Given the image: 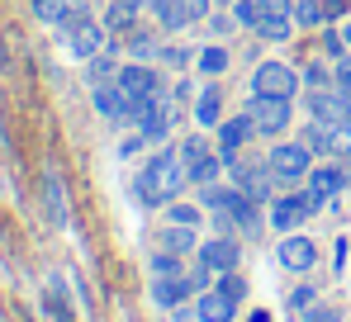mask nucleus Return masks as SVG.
I'll return each mask as SVG.
<instances>
[{
    "label": "nucleus",
    "mask_w": 351,
    "mask_h": 322,
    "mask_svg": "<svg viewBox=\"0 0 351 322\" xmlns=\"http://www.w3.org/2000/svg\"><path fill=\"white\" fill-rule=\"evenodd\" d=\"M171 223H190V227H199V209H195V204H176V199H171Z\"/></svg>",
    "instance_id": "58836bf2"
},
{
    "label": "nucleus",
    "mask_w": 351,
    "mask_h": 322,
    "mask_svg": "<svg viewBox=\"0 0 351 322\" xmlns=\"http://www.w3.org/2000/svg\"><path fill=\"white\" fill-rule=\"evenodd\" d=\"M62 38H66V53L76 57V62H90V57L105 53V24H95V19H71L66 29H62Z\"/></svg>",
    "instance_id": "0eeeda50"
},
{
    "label": "nucleus",
    "mask_w": 351,
    "mask_h": 322,
    "mask_svg": "<svg viewBox=\"0 0 351 322\" xmlns=\"http://www.w3.org/2000/svg\"><path fill=\"white\" fill-rule=\"evenodd\" d=\"M185 180H190V175H185L180 147H162V152H152V157L143 161V171H138V180H133V195L157 209V204H171Z\"/></svg>",
    "instance_id": "f257e3e1"
},
{
    "label": "nucleus",
    "mask_w": 351,
    "mask_h": 322,
    "mask_svg": "<svg viewBox=\"0 0 351 322\" xmlns=\"http://www.w3.org/2000/svg\"><path fill=\"white\" fill-rule=\"evenodd\" d=\"M228 62H233V57H228V48H219V43H214V48H204V53L195 57V66H199L204 76H219V71H228Z\"/></svg>",
    "instance_id": "7c9ffc66"
},
{
    "label": "nucleus",
    "mask_w": 351,
    "mask_h": 322,
    "mask_svg": "<svg viewBox=\"0 0 351 322\" xmlns=\"http://www.w3.org/2000/svg\"><path fill=\"white\" fill-rule=\"evenodd\" d=\"M328 157L351 161V123H332L328 128Z\"/></svg>",
    "instance_id": "c756f323"
},
{
    "label": "nucleus",
    "mask_w": 351,
    "mask_h": 322,
    "mask_svg": "<svg viewBox=\"0 0 351 322\" xmlns=\"http://www.w3.org/2000/svg\"><path fill=\"white\" fill-rule=\"evenodd\" d=\"M233 185L261 204V199H271V190H276L280 180H276V171H271L266 161H233Z\"/></svg>",
    "instance_id": "9b49d317"
},
{
    "label": "nucleus",
    "mask_w": 351,
    "mask_h": 322,
    "mask_svg": "<svg viewBox=\"0 0 351 322\" xmlns=\"http://www.w3.org/2000/svg\"><path fill=\"white\" fill-rule=\"evenodd\" d=\"M0 143H5V128H0Z\"/></svg>",
    "instance_id": "c03bdc74"
},
{
    "label": "nucleus",
    "mask_w": 351,
    "mask_h": 322,
    "mask_svg": "<svg viewBox=\"0 0 351 322\" xmlns=\"http://www.w3.org/2000/svg\"><path fill=\"white\" fill-rule=\"evenodd\" d=\"M90 100H95V109H100V119H110V123H133L138 100H133L119 81H100V86L90 90Z\"/></svg>",
    "instance_id": "9d476101"
},
{
    "label": "nucleus",
    "mask_w": 351,
    "mask_h": 322,
    "mask_svg": "<svg viewBox=\"0 0 351 322\" xmlns=\"http://www.w3.org/2000/svg\"><path fill=\"white\" fill-rule=\"evenodd\" d=\"M228 5H233V0H228Z\"/></svg>",
    "instance_id": "a18cd8bd"
},
{
    "label": "nucleus",
    "mask_w": 351,
    "mask_h": 322,
    "mask_svg": "<svg viewBox=\"0 0 351 322\" xmlns=\"http://www.w3.org/2000/svg\"><path fill=\"white\" fill-rule=\"evenodd\" d=\"M152 275H180V251L157 247V251H152Z\"/></svg>",
    "instance_id": "f704fd0d"
},
{
    "label": "nucleus",
    "mask_w": 351,
    "mask_h": 322,
    "mask_svg": "<svg viewBox=\"0 0 351 322\" xmlns=\"http://www.w3.org/2000/svg\"><path fill=\"white\" fill-rule=\"evenodd\" d=\"M180 161H185V175H190L195 185H214V180H219V171L228 166L223 152H209V143H204V138H185V143H180Z\"/></svg>",
    "instance_id": "39448f33"
},
{
    "label": "nucleus",
    "mask_w": 351,
    "mask_h": 322,
    "mask_svg": "<svg viewBox=\"0 0 351 322\" xmlns=\"http://www.w3.org/2000/svg\"><path fill=\"white\" fill-rule=\"evenodd\" d=\"M233 313H237V299H228L223 289H204L195 299V318L199 322H233Z\"/></svg>",
    "instance_id": "aec40b11"
},
{
    "label": "nucleus",
    "mask_w": 351,
    "mask_h": 322,
    "mask_svg": "<svg viewBox=\"0 0 351 322\" xmlns=\"http://www.w3.org/2000/svg\"><path fill=\"white\" fill-rule=\"evenodd\" d=\"M261 19V0H233V24L237 29H256Z\"/></svg>",
    "instance_id": "2f4dec72"
},
{
    "label": "nucleus",
    "mask_w": 351,
    "mask_h": 322,
    "mask_svg": "<svg viewBox=\"0 0 351 322\" xmlns=\"http://www.w3.org/2000/svg\"><path fill=\"white\" fill-rule=\"evenodd\" d=\"M195 261H204L214 275H228V270H237V261H242V247H237L233 237H209V242H199Z\"/></svg>",
    "instance_id": "dca6fc26"
},
{
    "label": "nucleus",
    "mask_w": 351,
    "mask_h": 322,
    "mask_svg": "<svg viewBox=\"0 0 351 322\" xmlns=\"http://www.w3.org/2000/svg\"><path fill=\"white\" fill-rule=\"evenodd\" d=\"M114 81L133 95V100H152V95H162V76H157L152 62H128V66H119Z\"/></svg>",
    "instance_id": "2eb2a0df"
},
{
    "label": "nucleus",
    "mask_w": 351,
    "mask_h": 322,
    "mask_svg": "<svg viewBox=\"0 0 351 322\" xmlns=\"http://www.w3.org/2000/svg\"><path fill=\"white\" fill-rule=\"evenodd\" d=\"M332 81H337L342 90H351V53H342L337 62H332Z\"/></svg>",
    "instance_id": "4c0bfd02"
},
{
    "label": "nucleus",
    "mask_w": 351,
    "mask_h": 322,
    "mask_svg": "<svg viewBox=\"0 0 351 322\" xmlns=\"http://www.w3.org/2000/svg\"><path fill=\"white\" fill-rule=\"evenodd\" d=\"M323 199H313L308 190L304 195H285V199H271V227L276 232H294L299 223H308V214L318 209Z\"/></svg>",
    "instance_id": "f8f14e48"
},
{
    "label": "nucleus",
    "mask_w": 351,
    "mask_h": 322,
    "mask_svg": "<svg viewBox=\"0 0 351 322\" xmlns=\"http://www.w3.org/2000/svg\"><path fill=\"white\" fill-rule=\"evenodd\" d=\"M342 43H347V53H351V19L342 24Z\"/></svg>",
    "instance_id": "37998d69"
},
{
    "label": "nucleus",
    "mask_w": 351,
    "mask_h": 322,
    "mask_svg": "<svg viewBox=\"0 0 351 322\" xmlns=\"http://www.w3.org/2000/svg\"><path fill=\"white\" fill-rule=\"evenodd\" d=\"M304 81H308V90H328V86H337V81H332V66H323V62H308V66H304Z\"/></svg>",
    "instance_id": "72a5a7b5"
},
{
    "label": "nucleus",
    "mask_w": 351,
    "mask_h": 322,
    "mask_svg": "<svg viewBox=\"0 0 351 322\" xmlns=\"http://www.w3.org/2000/svg\"><path fill=\"white\" fill-rule=\"evenodd\" d=\"M294 24H299V29H318V24H328L323 0H294Z\"/></svg>",
    "instance_id": "c85d7f7f"
},
{
    "label": "nucleus",
    "mask_w": 351,
    "mask_h": 322,
    "mask_svg": "<svg viewBox=\"0 0 351 322\" xmlns=\"http://www.w3.org/2000/svg\"><path fill=\"white\" fill-rule=\"evenodd\" d=\"M195 123H199V128H219V123H223V95H219L214 86L195 95Z\"/></svg>",
    "instance_id": "393cba45"
},
{
    "label": "nucleus",
    "mask_w": 351,
    "mask_h": 322,
    "mask_svg": "<svg viewBox=\"0 0 351 322\" xmlns=\"http://www.w3.org/2000/svg\"><path fill=\"white\" fill-rule=\"evenodd\" d=\"M219 289H223V294H228V299H242V294H247V284H242V280H237L233 270H228V275H223V284H219Z\"/></svg>",
    "instance_id": "a19ab883"
},
{
    "label": "nucleus",
    "mask_w": 351,
    "mask_h": 322,
    "mask_svg": "<svg viewBox=\"0 0 351 322\" xmlns=\"http://www.w3.org/2000/svg\"><path fill=\"white\" fill-rule=\"evenodd\" d=\"M308 119H318V123H351V90H342V86L313 90L308 95Z\"/></svg>",
    "instance_id": "ddd939ff"
},
{
    "label": "nucleus",
    "mask_w": 351,
    "mask_h": 322,
    "mask_svg": "<svg viewBox=\"0 0 351 322\" xmlns=\"http://www.w3.org/2000/svg\"><path fill=\"white\" fill-rule=\"evenodd\" d=\"M128 53H133V62H152V57L162 53V48H157V34L133 24V29H128Z\"/></svg>",
    "instance_id": "bb28decb"
},
{
    "label": "nucleus",
    "mask_w": 351,
    "mask_h": 322,
    "mask_svg": "<svg viewBox=\"0 0 351 322\" xmlns=\"http://www.w3.org/2000/svg\"><path fill=\"white\" fill-rule=\"evenodd\" d=\"M294 90H299V71L290 62H256L252 95H285V100H294Z\"/></svg>",
    "instance_id": "423d86ee"
},
{
    "label": "nucleus",
    "mask_w": 351,
    "mask_h": 322,
    "mask_svg": "<svg viewBox=\"0 0 351 322\" xmlns=\"http://www.w3.org/2000/svg\"><path fill=\"white\" fill-rule=\"evenodd\" d=\"M176 5H180L185 29H190V24H204V19H209V10H214V0H176Z\"/></svg>",
    "instance_id": "473e14b6"
},
{
    "label": "nucleus",
    "mask_w": 351,
    "mask_h": 322,
    "mask_svg": "<svg viewBox=\"0 0 351 322\" xmlns=\"http://www.w3.org/2000/svg\"><path fill=\"white\" fill-rule=\"evenodd\" d=\"M304 322H342V318H337V308H323V304H313V308L304 313Z\"/></svg>",
    "instance_id": "ea45409f"
},
{
    "label": "nucleus",
    "mask_w": 351,
    "mask_h": 322,
    "mask_svg": "<svg viewBox=\"0 0 351 322\" xmlns=\"http://www.w3.org/2000/svg\"><path fill=\"white\" fill-rule=\"evenodd\" d=\"M276 261L294 275H308V270L318 266V247L304 237V232H285L280 242H276Z\"/></svg>",
    "instance_id": "4468645a"
},
{
    "label": "nucleus",
    "mask_w": 351,
    "mask_h": 322,
    "mask_svg": "<svg viewBox=\"0 0 351 322\" xmlns=\"http://www.w3.org/2000/svg\"><path fill=\"white\" fill-rule=\"evenodd\" d=\"M157 247H167V251H180V256H190V251H199V227H190V223H171V227H162Z\"/></svg>",
    "instance_id": "5701e85b"
},
{
    "label": "nucleus",
    "mask_w": 351,
    "mask_h": 322,
    "mask_svg": "<svg viewBox=\"0 0 351 322\" xmlns=\"http://www.w3.org/2000/svg\"><path fill=\"white\" fill-rule=\"evenodd\" d=\"M152 19H157V29L162 34H180L185 29V19H180V5L176 0H152V10H147Z\"/></svg>",
    "instance_id": "cd10ccee"
},
{
    "label": "nucleus",
    "mask_w": 351,
    "mask_h": 322,
    "mask_svg": "<svg viewBox=\"0 0 351 322\" xmlns=\"http://www.w3.org/2000/svg\"><path fill=\"white\" fill-rule=\"evenodd\" d=\"M38 195H43V214H48V223H53V227H66L71 209H66V190H62L58 171H43V175H38Z\"/></svg>",
    "instance_id": "f3484780"
},
{
    "label": "nucleus",
    "mask_w": 351,
    "mask_h": 322,
    "mask_svg": "<svg viewBox=\"0 0 351 322\" xmlns=\"http://www.w3.org/2000/svg\"><path fill=\"white\" fill-rule=\"evenodd\" d=\"M209 275H214V270L204 266V261H195L190 275H185V270H180V275H157V280H152V299H157V308H176L180 299H190L195 289H204Z\"/></svg>",
    "instance_id": "7ed1b4c3"
},
{
    "label": "nucleus",
    "mask_w": 351,
    "mask_h": 322,
    "mask_svg": "<svg viewBox=\"0 0 351 322\" xmlns=\"http://www.w3.org/2000/svg\"><path fill=\"white\" fill-rule=\"evenodd\" d=\"M43 304H48V318L53 322H71V304H66V284H62V275H53L48 284H43Z\"/></svg>",
    "instance_id": "a878e982"
},
{
    "label": "nucleus",
    "mask_w": 351,
    "mask_h": 322,
    "mask_svg": "<svg viewBox=\"0 0 351 322\" xmlns=\"http://www.w3.org/2000/svg\"><path fill=\"white\" fill-rule=\"evenodd\" d=\"M133 123H138V138H143V143H162V138L171 133V105H167V95L138 100V109H133Z\"/></svg>",
    "instance_id": "6e6552de"
},
{
    "label": "nucleus",
    "mask_w": 351,
    "mask_h": 322,
    "mask_svg": "<svg viewBox=\"0 0 351 322\" xmlns=\"http://www.w3.org/2000/svg\"><path fill=\"white\" fill-rule=\"evenodd\" d=\"M162 57H167V62H171V66H185V62H190V48H162Z\"/></svg>",
    "instance_id": "79ce46f5"
},
{
    "label": "nucleus",
    "mask_w": 351,
    "mask_h": 322,
    "mask_svg": "<svg viewBox=\"0 0 351 322\" xmlns=\"http://www.w3.org/2000/svg\"><path fill=\"white\" fill-rule=\"evenodd\" d=\"M147 10H152V0H110V10H105V29L128 34V29H133Z\"/></svg>",
    "instance_id": "412c9836"
},
{
    "label": "nucleus",
    "mask_w": 351,
    "mask_h": 322,
    "mask_svg": "<svg viewBox=\"0 0 351 322\" xmlns=\"http://www.w3.org/2000/svg\"><path fill=\"white\" fill-rule=\"evenodd\" d=\"M294 29V5L290 0H261V19H256V29L252 34H261L266 43H285Z\"/></svg>",
    "instance_id": "1a4fd4ad"
},
{
    "label": "nucleus",
    "mask_w": 351,
    "mask_h": 322,
    "mask_svg": "<svg viewBox=\"0 0 351 322\" xmlns=\"http://www.w3.org/2000/svg\"><path fill=\"white\" fill-rule=\"evenodd\" d=\"M34 10H38V19H43V24L66 29L71 19H81V14H86V0H34Z\"/></svg>",
    "instance_id": "4be33fe9"
},
{
    "label": "nucleus",
    "mask_w": 351,
    "mask_h": 322,
    "mask_svg": "<svg viewBox=\"0 0 351 322\" xmlns=\"http://www.w3.org/2000/svg\"><path fill=\"white\" fill-rule=\"evenodd\" d=\"M242 114L252 119V128H256L261 138H276V133H285V128H290L294 105L285 100V95H252Z\"/></svg>",
    "instance_id": "f03ea898"
},
{
    "label": "nucleus",
    "mask_w": 351,
    "mask_h": 322,
    "mask_svg": "<svg viewBox=\"0 0 351 322\" xmlns=\"http://www.w3.org/2000/svg\"><path fill=\"white\" fill-rule=\"evenodd\" d=\"M342 190H347V171H342V166H313V171H308V195H313V199L328 204V199H337Z\"/></svg>",
    "instance_id": "6ab92c4d"
},
{
    "label": "nucleus",
    "mask_w": 351,
    "mask_h": 322,
    "mask_svg": "<svg viewBox=\"0 0 351 322\" xmlns=\"http://www.w3.org/2000/svg\"><path fill=\"white\" fill-rule=\"evenodd\" d=\"M252 133H256V128H252V119H247V114H233V119H223V123H219V152H223L228 166L237 161V147H242Z\"/></svg>",
    "instance_id": "a211bd4d"
},
{
    "label": "nucleus",
    "mask_w": 351,
    "mask_h": 322,
    "mask_svg": "<svg viewBox=\"0 0 351 322\" xmlns=\"http://www.w3.org/2000/svg\"><path fill=\"white\" fill-rule=\"evenodd\" d=\"M237 199H242V190H237V185H199V204H204V209H214V214H233Z\"/></svg>",
    "instance_id": "b1692460"
},
{
    "label": "nucleus",
    "mask_w": 351,
    "mask_h": 322,
    "mask_svg": "<svg viewBox=\"0 0 351 322\" xmlns=\"http://www.w3.org/2000/svg\"><path fill=\"white\" fill-rule=\"evenodd\" d=\"M313 304H318V289H313V284H299V289L290 294V308H294V313H308Z\"/></svg>",
    "instance_id": "e433bc0d"
},
{
    "label": "nucleus",
    "mask_w": 351,
    "mask_h": 322,
    "mask_svg": "<svg viewBox=\"0 0 351 322\" xmlns=\"http://www.w3.org/2000/svg\"><path fill=\"white\" fill-rule=\"evenodd\" d=\"M114 76H119V66H114V62H110L105 53L90 57V81H95V86H100V81H114Z\"/></svg>",
    "instance_id": "c9c22d12"
},
{
    "label": "nucleus",
    "mask_w": 351,
    "mask_h": 322,
    "mask_svg": "<svg viewBox=\"0 0 351 322\" xmlns=\"http://www.w3.org/2000/svg\"><path fill=\"white\" fill-rule=\"evenodd\" d=\"M266 166L276 171L280 185H299V180H308V171H313V147H308V143H276L271 157H266Z\"/></svg>",
    "instance_id": "20e7f679"
}]
</instances>
